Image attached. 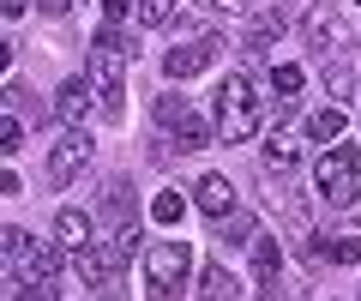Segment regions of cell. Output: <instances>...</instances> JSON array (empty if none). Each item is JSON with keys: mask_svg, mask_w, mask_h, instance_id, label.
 <instances>
[{"mask_svg": "<svg viewBox=\"0 0 361 301\" xmlns=\"http://www.w3.org/2000/svg\"><path fill=\"white\" fill-rule=\"evenodd\" d=\"M289 30V18H283V6H259L253 13V25H247V37H241V49L247 54H271V42Z\"/></svg>", "mask_w": 361, "mask_h": 301, "instance_id": "obj_9", "label": "cell"}, {"mask_svg": "<svg viewBox=\"0 0 361 301\" xmlns=\"http://www.w3.org/2000/svg\"><path fill=\"white\" fill-rule=\"evenodd\" d=\"M0 139H6V145H0L6 157H13V151H25V121H18V115H6V121H0Z\"/></svg>", "mask_w": 361, "mask_h": 301, "instance_id": "obj_23", "label": "cell"}, {"mask_svg": "<svg viewBox=\"0 0 361 301\" xmlns=\"http://www.w3.org/2000/svg\"><path fill=\"white\" fill-rule=\"evenodd\" d=\"M6 283H13V301H61V247L6 229Z\"/></svg>", "mask_w": 361, "mask_h": 301, "instance_id": "obj_1", "label": "cell"}, {"mask_svg": "<svg viewBox=\"0 0 361 301\" xmlns=\"http://www.w3.org/2000/svg\"><path fill=\"white\" fill-rule=\"evenodd\" d=\"M90 79L103 91V115L121 121V97H127V49H121V30L103 25L90 37Z\"/></svg>", "mask_w": 361, "mask_h": 301, "instance_id": "obj_3", "label": "cell"}, {"mask_svg": "<svg viewBox=\"0 0 361 301\" xmlns=\"http://www.w3.org/2000/svg\"><path fill=\"white\" fill-rule=\"evenodd\" d=\"M319 199L331 211L361 205V145H331L319 157Z\"/></svg>", "mask_w": 361, "mask_h": 301, "instance_id": "obj_4", "label": "cell"}, {"mask_svg": "<svg viewBox=\"0 0 361 301\" xmlns=\"http://www.w3.org/2000/svg\"><path fill=\"white\" fill-rule=\"evenodd\" d=\"M180 151H199V145H205L211 139V127H205V121H199V115H180Z\"/></svg>", "mask_w": 361, "mask_h": 301, "instance_id": "obj_20", "label": "cell"}, {"mask_svg": "<svg viewBox=\"0 0 361 301\" xmlns=\"http://www.w3.org/2000/svg\"><path fill=\"white\" fill-rule=\"evenodd\" d=\"M331 265H361V235H337L331 241Z\"/></svg>", "mask_w": 361, "mask_h": 301, "instance_id": "obj_22", "label": "cell"}, {"mask_svg": "<svg viewBox=\"0 0 361 301\" xmlns=\"http://www.w3.org/2000/svg\"><path fill=\"white\" fill-rule=\"evenodd\" d=\"M180 115H193L187 97H163V103H157V121H163V127H180Z\"/></svg>", "mask_w": 361, "mask_h": 301, "instance_id": "obj_24", "label": "cell"}, {"mask_svg": "<svg viewBox=\"0 0 361 301\" xmlns=\"http://www.w3.org/2000/svg\"><path fill=\"white\" fill-rule=\"evenodd\" d=\"M277 265H283L277 235H253V277H259V283H277Z\"/></svg>", "mask_w": 361, "mask_h": 301, "instance_id": "obj_15", "label": "cell"}, {"mask_svg": "<svg viewBox=\"0 0 361 301\" xmlns=\"http://www.w3.org/2000/svg\"><path fill=\"white\" fill-rule=\"evenodd\" d=\"M54 235H61V247L66 253H85V247H97V223H90V211H78V205H66L61 217H54Z\"/></svg>", "mask_w": 361, "mask_h": 301, "instance_id": "obj_11", "label": "cell"}, {"mask_svg": "<svg viewBox=\"0 0 361 301\" xmlns=\"http://www.w3.org/2000/svg\"><path fill=\"white\" fill-rule=\"evenodd\" d=\"M271 91H277V97H283V103H289V97L301 91V66H289V61H283V66H277V73H271Z\"/></svg>", "mask_w": 361, "mask_h": 301, "instance_id": "obj_21", "label": "cell"}, {"mask_svg": "<svg viewBox=\"0 0 361 301\" xmlns=\"http://www.w3.org/2000/svg\"><path fill=\"white\" fill-rule=\"evenodd\" d=\"M180 211H187V199H180V193H157L151 199V223H163V229H175Z\"/></svg>", "mask_w": 361, "mask_h": 301, "instance_id": "obj_18", "label": "cell"}, {"mask_svg": "<svg viewBox=\"0 0 361 301\" xmlns=\"http://www.w3.org/2000/svg\"><path fill=\"white\" fill-rule=\"evenodd\" d=\"M199 211H205V217H229V211H241L235 205V187H229V175H199Z\"/></svg>", "mask_w": 361, "mask_h": 301, "instance_id": "obj_13", "label": "cell"}, {"mask_svg": "<svg viewBox=\"0 0 361 301\" xmlns=\"http://www.w3.org/2000/svg\"><path fill=\"white\" fill-rule=\"evenodd\" d=\"M259 127H265V103H259L253 79H247V73H229V79L217 85V133L229 145H247Z\"/></svg>", "mask_w": 361, "mask_h": 301, "instance_id": "obj_2", "label": "cell"}, {"mask_svg": "<svg viewBox=\"0 0 361 301\" xmlns=\"http://www.w3.org/2000/svg\"><path fill=\"white\" fill-rule=\"evenodd\" d=\"M301 30H307V42H313L319 54H343V49H349V25L331 13V6H313V13L301 18Z\"/></svg>", "mask_w": 361, "mask_h": 301, "instance_id": "obj_8", "label": "cell"}, {"mask_svg": "<svg viewBox=\"0 0 361 301\" xmlns=\"http://www.w3.org/2000/svg\"><path fill=\"white\" fill-rule=\"evenodd\" d=\"M103 13H109V25H115V18H127V13H133V0H103Z\"/></svg>", "mask_w": 361, "mask_h": 301, "instance_id": "obj_25", "label": "cell"}, {"mask_svg": "<svg viewBox=\"0 0 361 301\" xmlns=\"http://www.w3.org/2000/svg\"><path fill=\"white\" fill-rule=\"evenodd\" d=\"M295 163H301V145H295V139H277V133H271V139H265V169L289 175Z\"/></svg>", "mask_w": 361, "mask_h": 301, "instance_id": "obj_16", "label": "cell"}, {"mask_svg": "<svg viewBox=\"0 0 361 301\" xmlns=\"http://www.w3.org/2000/svg\"><path fill=\"white\" fill-rule=\"evenodd\" d=\"M307 139L313 145H337L343 139V109H319V115L307 121Z\"/></svg>", "mask_w": 361, "mask_h": 301, "instance_id": "obj_17", "label": "cell"}, {"mask_svg": "<svg viewBox=\"0 0 361 301\" xmlns=\"http://www.w3.org/2000/svg\"><path fill=\"white\" fill-rule=\"evenodd\" d=\"M217 49H223V37H193V42H175V49L163 54V73L169 79H193V73H205L211 61H217Z\"/></svg>", "mask_w": 361, "mask_h": 301, "instance_id": "obj_7", "label": "cell"}, {"mask_svg": "<svg viewBox=\"0 0 361 301\" xmlns=\"http://www.w3.org/2000/svg\"><path fill=\"white\" fill-rule=\"evenodd\" d=\"M175 6H180V0H139V25L145 30H163L169 18H175Z\"/></svg>", "mask_w": 361, "mask_h": 301, "instance_id": "obj_19", "label": "cell"}, {"mask_svg": "<svg viewBox=\"0 0 361 301\" xmlns=\"http://www.w3.org/2000/svg\"><path fill=\"white\" fill-rule=\"evenodd\" d=\"M37 6H42L49 18H61V13H66V0H37Z\"/></svg>", "mask_w": 361, "mask_h": 301, "instance_id": "obj_27", "label": "cell"}, {"mask_svg": "<svg viewBox=\"0 0 361 301\" xmlns=\"http://www.w3.org/2000/svg\"><path fill=\"white\" fill-rule=\"evenodd\" d=\"M97 97H103V91H97V79H66V85H61V103H54V109H61V121L85 127V115L97 109Z\"/></svg>", "mask_w": 361, "mask_h": 301, "instance_id": "obj_10", "label": "cell"}, {"mask_svg": "<svg viewBox=\"0 0 361 301\" xmlns=\"http://www.w3.org/2000/svg\"><path fill=\"white\" fill-rule=\"evenodd\" d=\"M241 295H247L241 277H235L223 259H211L205 271H199V301H241Z\"/></svg>", "mask_w": 361, "mask_h": 301, "instance_id": "obj_12", "label": "cell"}, {"mask_svg": "<svg viewBox=\"0 0 361 301\" xmlns=\"http://www.w3.org/2000/svg\"><path fill=\"white\" fill-rule=\"evenodd\" d=\"M259 229H253V211H229V217H217V247L229 253V247H241V241H253Z\"/></svg>", "mask_w": 361, "mask_h": 301, "instance_id": "obj_14", "label": "cell"}, {"mask_svg": "<svg viewBox=\"0 0 361 301\" xmlns=\"http://www.w3.org/2000/svg\"><path fill=\"white\" fill-rule=\"evenodd\" d=\"M0 6H6V18H18V13H25V0H0Z\"/></svg>", "mask_w": 361, "mask_h": 301, "instance_id": "obj_28", "label": "cell"}, {"mask_svg": "<svg viewBox=\"0 0 361 301\" xmlns=\"http://www.w3.org/2000/svg\"><path fill=\"white\" fill-rule=\"evenodd\" d=\"M187 271H193V247L187 241H151L145 247V295L151 301H180Z\"/></svg>", "mask_w": 361, "mask_h": 301, "instance_id": "obj_5", "label": "cell"}, {"mask_svg": "<svg viewBox=\"0 0 361 301\" xmlns=\"http://www.w3.org/2000/svg\"><path fill=\"white\" fill-rule=\"evenodd\" d=\"M205 6H217V13H241L247 0H205Z\"/></svg>", "mask_w": 361, "mask_h": 301, "instance_id": "obj_26", "label": "cell"}, {"mask_svg": "<svg viewBox=\"0 0 361 301\" xmlns=\"http://www.w3.org/2000/svg\"><path fill=\"white\" fill-rule=\"evenodd\" d=\"M90 157H97V139H90L85 127H73V133L49 151V187H73L78 175L90 169Z\"/></svg>", "mask_w": 361, "mask_h": 301, "instance_id": "obj_6", "label": "cell"}]
</instances>
